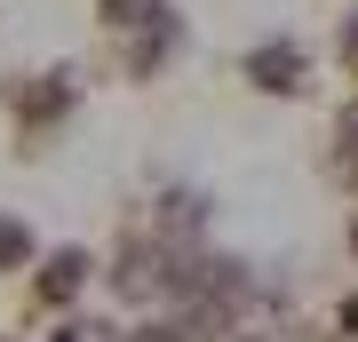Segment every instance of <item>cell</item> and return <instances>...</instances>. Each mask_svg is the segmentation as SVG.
<instances>
[{
    "label": "cell",
    "mask_w": 358,
    "mask_h": 342,
    "mask_svg": "<svg viewBox=\"0 0 358 342\" xmlns=\"http://www.w3.org/2000/svg\"><path fill=\"white\" fill-rule=\"evenodd\" d=\"M0 104L16 112L24 143H40V136H48V127L80 104V80H72V72H24V80H8V88H0Z\"/></svg>",
    "instance_id": "cell-1"
},
{
    "label": "cell",
    "mask_w": 358,
    "mask_h": 342,
    "mask_svg": "<svg viewBox=\"0 0 358 342\" xmlns=\"http://www.w3.org/2000/svg\"><path fill=\"white\" fill-rule=\"evenodd\" d=\"M112 40H120V72H128V80H159L167 64H176V48H183V16L159 0V8L143 16V24L112 32Z\"/></svg>",
    "instance_id": "cell-2"
},
{
    "label": "cell",
    "mask_w": 358,
    "mask_h": 342,
    "mask_svg": "<svg viewBox=\"0 0 358 342\" xmlns=\"http://www.w3.org/2000/svg\"><path fill=\"white\" fill-rule=\"evenodd\" d=\"M103 287H112L120 303H159V287H167V247L152 239V231H136V239H120L112 271H103Z\"/></svg>",
    "instance_id": "cell-3"
},
{
    "label": "cell",
    "mask_w": 358,
    "mask_h": 342,
    "mask_svg": "<svg viewBox=\"0 0 358 342\" xmlns=\"http://www.w3.org/2000/svg\"><path fill=\"white\" fill-rule=\"evenodd\" d=\"M88 279H96V255H88V247H56V255H40L32 294H40V311H72Z\"/></svg>",
    "instance_id": "cell-4"
},
{
    "label": "cell",
    "mask_w": 358,
    "mask_h": 342,
    "mask_svg": "<svg viewBox=\"0 0 358 342\" xmlns=\"http://www.w3.org/2000/svg\"><path fill=\"white\" fill-rule=\"evenodd\" d=\"M310 80V56L294 48V40H263V48H247V88L263 96H303Z\"/></svg>",
    "instance_id": "cell-5"
},
{
    "label": "cell",
    "mask_w": 358,
    "mask_h": 342,
    "mask_svg": "<svg viewBox=\"0 0 358 342\" xmlns=\"http://www.w3.org/2000/svg\"><path fill=\"white\" fill-rule=\"evenodd\" d=\"M199 231H207V191H167V199H159V215H152V239L159 247H192L199 239Z\"/></svg>",
    "instance_id": "cell-6"
},
{
    "label": "cell",
    "mask_w": 358,
    "mask_h": 342,
    "mask_svg": "<svg viewBox=\"0 0 358 342\" xmlns=\"http://www.w3.org/2000/svg\"><path fill=\"white\" fill-rule=\"evenodd\" d=\"M32 255H40V247H32V231H24V215H0V271H24Z\"/></svg>",
    "instance_id": "cell-7"
},
{
    "label": "cell",
    "mask_w": 358,
    "mask_h": 342,
    "mask_svg": "<svg viewBox=\"0 0 358 342\" xmlns=\"http://www.w3.org/2000/svg\"><path fill=\"white\" fill-rule=\"evenodd\" d=\"M152 8H159V0H96V24H103V32H128V24H143Z\"/></svg>",
    "instance_id": "cell-8"
},
{
    "label": "cell",
    "mask_w": 358,
    "mask_h": 342,
    "mask_svg": "<svg viewBox=\"0 0 358 342\" xmlns=\"http://www.w3.org/2000/svg\"><path fill=\"white\" fill-rule=\"evenodd\" d=\"M48 342H120L112 327H103V318H56V334Z\"/></svg>",
    "instance_id": "cell-9"
},
{
    "label": "cell",
    "mask_w": 358,
    "mask_h": 342,
    "mask_svg": "<svg viewBox=\"0 0 358 342\" xmlns=\"http://www.w3.org/2000/svg\"><path fill=\"white\" fill-rule=\"evenodd\" d=\"M334 334H343V342H358V294H343V311H334Z\"/></svg>",
    "instance_id": "cell-10"
},
{
    "label": "cell",
    "mask_w": 358,
    "mask_h": 342,
    "mask_svg": "<svg viewBox=\"0 0 358 342\" xmlns=\"http://www.w3.org/2000/svg\"><path fill=\"white\" fill-rule=\"evenodd\" d=\"M120 342H192L183 327H136V334H120Z\"/></svg>",
    "instance_id": "cell-11"
},
{
    "label": "cell",
    "mask_w": 358,
    "mask_h": 342,
    "mask_svg": "<svg viewBox=\"0 0 358 342\" xmlns=\"http://www.w3.org/2000/svg\"><path fill=\"white\" fill-rule=\"evenodd\" d=\"M343 72L358 80V16H350V24H343Z\"/></svg>",
    "instance_id": "cell-12"
},
{
    "label": "cell",
    "mask_w": 358,
    "mask_h": 342,
    "mask_svg": "<svg viewBox=\"0 0 358 342\" xmlns=\"http://www.w3.org/2000/svg\"><path fill=\"white\" fill-rule=\"evenodd\" d=\"M350 255H358V223H350Z\"/></svg>",
    "instance_id": "cell-13"
},
{
    "label": "cell",
    "mask_w": 358,
    "mask_h": 342,
    "mask_svg": "<svg viewBox=\"0 0 358 342\" xmlns=\"http://www.w3.org/2000/svg\"><path fill=\"white\" fill-rule=\"evenodd\" d=\"M239 342H255V334H239Z\"/></svg>",
    "instance_id": "cell-14"
}]
</instances>
